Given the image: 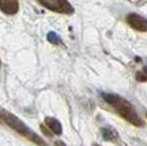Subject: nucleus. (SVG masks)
<instances>
[{
    "label": "nucleus",
    "mask_w": 147,
    "mask_h": 146,
    "mask_svg": "<svg viewBox=\"0 0 147 146\" xmlns=\"http://www.w3.org/2000/svg\"><path fill=\"white\" fill-rule=\"evenodd\" d=\"M102 99L108 103V104H111L115 111L119 114V115L125 119L128 123L134 124L136 127H143L144 126V122L140 116L138 115V112L134 108V106L128 102V100H125L123 99L121 96L119 95H115V93H102Z\"/></svg>",
    "instance_id": "nucleus-1"
},
{
    "label": "nucleus",
    "mask_w": 147,
    "mask_h": 146,
    "mask_svg": "<svg viewBox=\"0 0 147 146\" xmlns=\"http://www.w3.org/2000/svg\"><path fill=\"white\" fill-rule=\"evenodd\" d=\"M0 119L3 120V122H5L11 128H13L16 133H19L20 135H23V137L28 138V139L32 141L34 143L40 145V146L45 145V142L42 141V138L38 137V135H36V134L34 133L26 123H23L22 120L19 119L16 115H13V114H11V112H8V111L3 110L1 107H0Z\"/></svg>",
    "instance_id": "nucleus-2"
},
{
    "label": "nucleus",
    "mask_w": 147,
    "mask_h": 146,
    "mask_svg": "<svg viewBox=\"0 0 147 146\" xmlns=\"http://www.w3.org/2000/svg\"><path fill=\"white\" fill-rule=\"evenodd\" d=\"M40 5L58 14H73L74 8L67 0H38Z\"/></svg>",
    "instance_id": "nucleus-3"
},
{
    "label": "nucleus",
    "mask_w": 147,
    "mask_h": 146,
    "mask_svg": "<svg viewBox=\"0 0 147 146\" xmlns=\"http://www.w3.org/2000/svg\"><path fill=\"white\" fill-rule=\"evenodd\" d=\"M127 23L129 24L131 29H134L136 31H140V33L147 31V19L138 15V14H128Z\"/></svg>",
    "instance_id": "nucleus-4"
},
{
    "label": "nucleus",
    "mask_w": 147,
    "mask_h": 146,
    "mask_svg": "<svg viewBox=\"0 0 147 146\" xmlns=\"http://www.w3.org/2000/svg\"><path fill=\"white\" fill-rule=\"evenodd\" d=\"M0 10L7 15H15L19 11L18 0H0Z\"/></svg>",
    "instance_id": "nucleus-5"
},
{
    "label": "nucleus",
    "mask_w": 147,
    "mask_h": 146,
    "mask_svg": "<svg viewBox=\"0 0 147 146\" xmlns=\"http://www.w3.org/2000/svg\"><path fill=\"white\" fill-rule=\"evenodd\" d=\"M45 123H46V127L49 128L53 134H57V135L62 134V124L59 123V120H57L55 118L47 116V118H45Z\"/></svg>",
    "instance_id": "nucleus-6"
},
{
    "label": "nucleus",
    "mask_w": 147,
    "mask_h": 146,
    "mask_svg": "<svg viewBox=\"0 0 147 146\" xmlns=\"http://www.w3.org/2000/svg\"><path fill=\"white\" fill-rule=\"evenodd\" d=\"M101 134L105 141H116L117 139V133L115 130H112V128H108V127L101 128Z\"/></svg>",
    "instance_id": "nucleus-7"
},
{
    "label": "nucleus",
    "mask_w": 147,
    "mask_h": 146,
    "mask_svg": "<svg viewBox=\"0 0 147 146\" xmlns=\"http://www.w3.org/2000/svg\"><path fill=\"white\" fill-rule=\"evenodd\" d=\"M47 39H49V42H51V43H61V38L55 34V33H49L47 34Z\"/></svg>",
    "instance_id": "nucleus-8"
},
{
    "label": "nucleus",
    "mask_w": 147,
    "mask_h": 146,
    "mask_svg": "<svg viewBox=\"0 0 147 146\" xmlns=\"http://www.w3.org/2000/svg\"><path fill=\"white\" fill-rule=\"evenodd\" d=\"M136 80H139V81H147V75H143L142 72H138L136 73Z\"/></svg>",
    "instance_id": "nucleus-9"
},
{
    "label": "nucleus",
    "mask_w": 147,
    "mask_h": 146,
    "mask_svg": "<svg viewBox=\"0 0 147 146\" xmlns=\"http://www.w3.org/2000/svg\"><path fill=\"white\" fill-rule=\"evenodd\" d=\"M40 130L43 131V134H46V135H49V137H50V135H51V134H53V133H51V131H49V130L46 128V126H45V124H40Z\"/></svg>",
    "instance_id": "nucleus-10"
},
{
    "label": "nucleus",
    "mask_w": 147,
    "mask_h": 146,
    "mask_svg": "<svg viewBox=\"0 0 147 146\" xmlns=\"http://www.w3.org/2000/svg\"><path fill=\"white\" fill-rule=\"evenodd\" d=\"M55 146H66V145H65L63 142H61V141H57L55 142Z\"/></svg>",
    "instance_id": "nucleus-11"
},
{
    "label": "nucleus",
    "mask_w": 147,
    "mask_h": 146,
    "mask_svg": "<svg viewBox=\"0 0 147 146\" xmlns=\"http://www.w3.org/2000/svg\"><path fill=\"white\" fill-rule=\"evenodd\" d=\"M93 146H98V145H93Z\"/></svg>",
    "instance_id": "nucleus-12"
},
{
    "label": "nucleus",
    "mask_w": 147,
    "mask_h": 146,
    "mask_svg": "<svg viewBox=\"0 0 147 146\" xmlns=\"http://www.w3.org/2000/svg\"><path fill=\"white\" fill-rule=\"evenodd\" d=\"M0 65H1V61H0Z\"/></svg>",
    "instance_id": "nucleus-13"
}]
</instances>
